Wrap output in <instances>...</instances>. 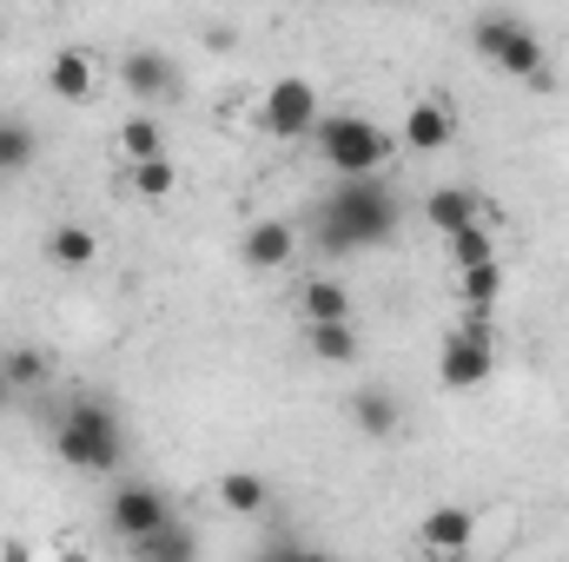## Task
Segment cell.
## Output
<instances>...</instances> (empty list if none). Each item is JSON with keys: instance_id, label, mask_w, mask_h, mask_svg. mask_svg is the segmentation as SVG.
I'll return each instance as SVG.
<instances>
[{"instance_id": "6", "label": "cell", "mask_w": 569, "mask_h": 562, "mask_svg": "<svg viewBox=\"0 0 569 562\" xmlns=\"http://www.w3.org/2000/svg\"><path fill=\"white\" fill-rule=\"evenodd\" d=\"M318 87L311 80H298V73H284L266 87V127L279 133V140H311L318 133Z\"/></svg>"}, {"instance_id": "22", "label": "cell", "mask_w": 569, "mask_h": 562, "mask_svg": "<svg viewBox=\"0 0 569 562\" xmlns=\"http://www.w3.org/2000/svg\"><path fill=\"white\" fill-rule=\"evenodd\" d=\"M351 423L385 443V436L398 430V398H391V391H358V398H351Z\"/></svg>"}, {"instance_id": "5", "label": "cell", "mask_w": 569, "mask_h": 562, "mask_svg": "<svg viewBox=\"0 0 569 562\" xmlns=\"http://www.w3.org/2000/svg\"><path fill=\"white\" fill-rule=\"evenodd\" d=\"M318 152H325V165L338 179H358V172H385L398 140L378 120H365V113H325L318 120Z\"/></svg>"}, {"instance_id": "16", "label": "cell", "mask_w": 569, "mask_h": 562, "mask_svg": "<svg viewBox=\"0 0 569 562\" xmlns=\"http://www.w3.org/2000/svg\"><path fill=\"white\" fill-rule=\"evenodd\" d=\"M127 550H133V556H146V562H186V556H199V536H192V530H179V523L166 516L159 530H146V536H133Z\"/></svg>"}, {"instance_id": "23", "label": "cell", "mask_w": 569, "mask_h": 562, "mask_svg": "<svg viewBox=\"0 0 569 562\" xmlns=\"http://www.w3.org/2000/svg\"><path fill=\"white\" fill-rule=\"evenodd\" d=\"M33 152H40V145H33V127H27V120H0V179H7V172H27Z\"/></svg>"}, {"instance_id": "19", "label": "cell", "mask_w": 569, "mask_h": 562, "mask_svg": "<svg viewBox=\"0 0 569 562\" xmlns=\"http://www.w3.org/2000/svg\"><path fill=\"white\" fill-rule=\"evenodd\" d=\"M172 185H179V165H172L166 152H152V159H127V192H133V199L159 205Z\"/></svg>"}, {"instance_id": "3", "label": "cell", "mask_w": 569, "mask_h": 562, "mask_svg": "<svg viewBox=\"0 0 569 562\" xmlns=\"http://www.w3.org/2000/svg\"><path fill=\"white\" fill-rule=\"evenodd\" d=\"M60 456L73 463V470H87V476H107V470H120V456H127V430L113 418V404H100V398H80L67 418H60Z\"/></svg>"}, {"instance_id": "18", "label": "cell", "mask_w": 569, "mask_h": 562, "mask_svg": "<svg viewBox=\"0 0 569 562\" xmlns=\"http://www.w3.org/2000/svg\"><path fill=\"white\" fill-rule=\"evenodd\" d=\"M305 344H311V358H318V364H351V358H358V331H351V318L305 324Z\"/></svg>"}, {"instance_id": "9", "label": "cell", "mask_w": 569, "mask_h": 562, "mask_svg": "<svg viewBox=\"0 0 569 562\" xmlns=\"http://www.w3.org/2000/svg\"><path fill=\"white\" fill-rule=\"evenodd\" d=\"M450 140H457V107H450L443 93L411 100V113H405V127H398V145H411V152H443Z\"/></svg>"}, {"instance_id": "21", "label": "cell", "mask_w": 569, "mask_h": 562, "mask_svg": "<svg viewBox=\"0 0 569 562\" xmlns=\"http://www.w3.org/2000/svg\"><path fill=\"white\" fill-rule=\"evenodd\" d=\"M298 311H305V324H325V318H351V291L338 279H311L298 291Z\"/></svg>"}, {"instance_id": "26", "label": "cell", "mask_w": 569, "mask_h": 562, "mask_svg": "<svg viewBox=\"0 0 569 562\" xmlns=\"http://www.w3.org/2000/svg\"><path fill=\"white\" fill-rule=\"evenodd\" d=\"M13 404V378H7V364H0V411Z\"/></svg>"}, {"instance_id": "2", "label": "cell", "mask_w": 569, "mask_h": 562, "mask_svg": "<svg viewBox=\"0 0 569 562\" xmlns=\"http://www.w3.org/2000/svg\"><path fill=\"white\" fill-rule=\"evenodd\" d=\"M477 53H483L497 73L523 80L530 93H550V87H557L550 53H543V33H537L530 20H517V13H483V20H477Z\"/></svg>"}, {"instance_id": "25", "label": "cell", "mask_w": 569, "mask_h": 562, "mask_svg": "<svg viewBox=\"0 0 569 562\" xmlns=\"http://www.w3.org/2000/svg\"><path fill=\"white\" fill-rule=\"evenodd\" d=\"M120 152H127V159H152V152H166V133H159V120H127V127H120Z\"/></svg>"}, {"instance_id": "11", "label": "cell", "mask_w": 569, "mask_h": 562, "mask_svg": "<svg viewBox=\"0 0 569 562\" xmlns=\"http://www.w3.org/2000/svg\"><path fill=\"white\" fill-rule=\"evenodd\" d=\"M418 543H425L430 556H463V550L477 543V510H457V503L430 510L425 530H418Z\"/></svg>"}, {"instance_id": "13", "label": "cell", "mask_w": 569, "mask_h": 562, "mask_svg": "<svg viewBox=\"0 0 569 562\" xmlns=\"http://www.w3.org/2000/svg\"><path fill=\"white\" fill-rule=\"evenodd\" d=\"M93 53H80V47H60L53 53V67H47V93L53 100H93Z\"/></svg>"}, {"instance_id": "12", "label": "cell", "mask_w": 569, "mask_h": 562, "mask_svg": "<svg viewBox=\"0 0 569 562\" xmlns=\"http://www.w3.org/2000/svg\"><path fill=\"white\" fill-rule=\"evenodd\" d=\"M490 205L470 192V185H430L425 192V219L437 232H457V225H470V219H483Z\"/></svg>"}, {"instance_id": "24", "label": "cell", "mask_w": 569, "mask_h": 562, "mask_svg": "<svg viewBox=\"0 0 569 562\" xmlns=\"http://www.w3.org/2000/svg\"><path fill=\"white\" fill-rule=\"evenodd\" d=\"M0 364H7V378H13V391H40V384H47V351H33V344L7 351Z\"/></svg>"}, {"instance_id": "4", "label": "cell", "mask_w": 569, "mask_h": 562, "mask_svg": "<svg viewBox=\"0 0 569 562\" xmlns=\"http://www.w3.org/2000/svg\"><path fill=\"white\" fill-rule=\"evenodd\" d=\"M490 378H497V318H490V311H463V318L443 331L437 384H443V391H483Z\"/></svg>"}, {"instance_id": "20", "label": "cell", "mask_w": 569, "mask_h": 562, "mask_svg": "<svg viewBox=\"0 0 569 562\" xmlns=\"http://www.w3.org/2000/svg\"><path fill=\"white\" fill-rule=\"evenodd\" d=\"M219 503H226L232 516H259V510L272 503V490H266L259 470H226V476H219Z\"/></svg>"}, {"instance_id": "8", "label": "cell", "mask_w": 569, "mask_h": 562, "mask_svg": "<svg viewBox=\"0 0 569 562\" xmlns=\"http://www.w3.org/2000/svg\"><path fill=\"white\" fill-rule=\"evenodd\" d=\"M166 516H172V510H166V496H159L152 483H120L113 503H107V523H113L120 543H133V536H146V530H159Z\"/></svg>"}, {"instance_id": "10", "label": "cell", "mask_w": 569, "mask_h": 562, "mask_svg": "<svg viewBox=\"0 0 569 562\" xmlns=\"http://www.w3.org/2000/svg\"><path fill=\"white\" fill-rule=\"evenodd\" d=\"M291 252H298V232H291L284 219H259V225H246V239H239V259H246L252 272H284Z\"/></svg>"}, {"instance_id": "14", "label": "cell", "mask_w": 569, "mask_h": 562, "mask_svg": "<svg viewBox=\"0 0 569 562\" xmlns=\"http://www.w3.org/2000/svg\"><path fill=\"white\" fill-rule=\"evenodd\" d=\"M497 298H503V259L457 265V304L463 311H497Z\"/></svg>"}, {"instance_id": "1", "label": "cell", "mask_w": 569, "mask_h": 562, "mask_svg": "<svg viewBox=\"0 0 569 562\" xmlns=\"http://www.w3.org/2000/svg\"><path fill=\"white\" fill-rule=\"evenodd\" d=\"M391 232H398V199H391V185H385L378 172L338 179V192H331L325 212H318V245H325L331 259L365 252V245H378V239H391Z\"/></svg>"}, {"instance_id": "15", "label": "cell", "mask_w": 569, "mask_h": 562, "mask_svg": "<svg viewBox=\"0 0 569 562\" xmlns=\"http://www.w3.org/2000/svg\"><path fill=\"white\" fill-rule=\"evenodd\" d=\"M47 259H53V265H67V272H80V265H93V259H100V232L67 219V225H53V232H47Z\"/></svg>"}, {"instance_id": "17", "label": "cell", "mask_w": 569, "mask_h": 562, "mask_svg": "<svg viewBox=\"0 0 569 562\" xmlns=\"http://www.w3.org/2000/svg\"><path fill=\"white\" fill-rule=\"evenodd\" d=\"M443 245H450V265H477V259H497V212H483V219H470V225L443 232Z\"/></svg>"}, {"instance_id": "7", "label": "cell", "mask_w": 569, "mask_h": 562, "mask_svg": "<svg viewBox=\"0 0 569 562\" xmlns=\"http://www.w3.org/2000/svg\"><path fill=\"white\" fill-rule=\"evenodd\" d=\"M120 87L133 100H172L179 93V60L159 53V47H133V53H120Z\"/></svg>"}]
</instances>
